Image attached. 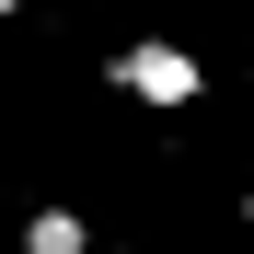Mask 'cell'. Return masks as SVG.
Here are the masks:
<instances>
[{"label": "cell", "instance_id": "3", "mask_svg": "<svg viewBox=\"0 0 254 254\" xmlns=\"http://www.w3.org/2000/svg\"><path fill=\"white\" fill-rule=\"evenodd\" d=\"M12 12H23V0H0V23H12Z\"/></svg>", "mask_w": 254, "mask_h": 254}, {"label": "cell", "instance_id": "2", "mask_svg": "<svg viewBox=\"0 0 254 254\" xmlns=\"http://www.w3.org/2000/svg\"><path fill=\"white\" fill-rule=\"evenodd\" d=\"M23 254H93V220L81 208H23Z\"/></svg>", "mask_w": 254, "mask_h": 254}, {"label": "cell", "instance_id": "4", "mask_svg": "<svg viewBox=\"0 0 254 254\" xmlns=\"http://www.w3.org/2000/svg\"><path fill=\"white\" fill-rule=\"evenodd\" d=\"M243 220H254V185H243Z\"/></svg>", "mask_w": 254, "mask_h": 254}, {"label": "cell", "instance_id": "5", "mask_svg": "<svg viewBox=\"0 0 254 254\" xmlns=\"http://www.w3.org/2000/svg\"><path fill=\"white\" fill-rule=\"evenodd\" d=\"M93 254H127V243H93Z\"/></svg>", "mask_w": 254, "mask_h": 254}, {"label": "cell", "instance_id": "1", "mask_svg": "<svg viewBox=\"0 0 254 254\" xmlns=\"http://www.w3.org/2000/svg\"><path fill=\"white\" fill-rule=\"evenodd\" d=\"M104 81H116L127 104H150V116H174V104H196V93H208V69L174 47V35H127V47L104 58Z\"/></svg>", "mask_w": 254, "mask_h": 254}]
</instances>
